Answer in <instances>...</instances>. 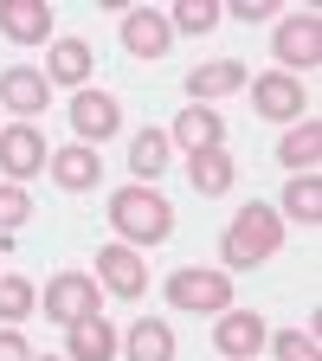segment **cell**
<instances>
[{
  "mask_svg": "<svg viewBox=\"0 0 322 361\" xmlns=\"http://www.w3.org/2000/svg\"><path fill=\"white\" fill-rule=\"evenodd\" d=\"M168 45H174V26H168V13H155V7H129L123 13V52L129 59H168Z\"/></svg>",
  "mask_w": 322,
  "mask_h": 361,
  "instance_id": "cell-11",
  "label": "cell"
},
{
  "mask_svg": "<svg viewBox=\"0 0 322 361\" xmlns=\"http://www.w3.org/2000/svg\"><path fill=\"white\" fill-rule=\"evenodd\" d=\"M278 245H284L278 207L245 200V207L233 213V226H225V239H219V271H258L264 258H278Z\"/></svg>",
  "mask_w": 322,
  "mask_h": 361,
  "instance_id": "cell-1",
  "label": "cell"
},
{
  "mask_svg": "<svg viewBox=\"0 0 322 361\" xmlns=\"http://www.w3.org/2000/svg\"><path fill=\"white\" fill-rule=\"evenodd\" d=\"M123 336L110 329V316H84V323L65 329V361H116Z\"/></svg>",
  "mask_w": 322,
  "mask_h": 361,
  "instance_id": "cell-15",
  "label": "cell"
},
{
  "mask_svg": "<svg viewBox=\"0 0 322 361\" xmlns=\"http://www.w3.org/2000/svg\"><path fill=\"white\" fill-rule=\"evenodd\" d=\"M252 71L239 65V59H206V65H194L187 71V97L194 104H213V97H225V90H239Z\"/></svg>",
  "mask_w": 322,
  "mask_h": 361,
  "instance_id": "cell-19",
  "label": "cell"
},
{
  "mask_svg": "<svg viewBox=\"0 0 322 361\" xmlns=\"http://www.w3.org/2000/svg\"><path fill=\"white\" fill-rule=\"evenodd\" d=\"M90 39H52V52H45V84H71V90H84L90 84Z\"/></svg>",
  "mask_w": 322,
  "mask_h": 361,
  "instance_id": "cell-17",
  "label": "cell"
},
{
  "mask_svg": "<svg viewBox=\"0 0 322 361\" xmlns=\"http://www.w3.org/2000/svg\"><path fill=\"white\" fill-rule=\"evenodd\" d=\"M213 348L225 355V361H252L258 348H264V316L258 310H219V323H213Z\"/></svg>",
  "mask_w": 322,
  "mask_h": 361,
  "instance_id": "cell-12",
  "label": "cell"
},
{
  "mask_svg": "<svg viewBox=\"0 0 322 361\" xmlns=\"http://www.w3.org/2000/svg\"><path fill=\"white\" fill-rule=\"evenodd\" d=\"M45 161H52V149H45V135L32 123H7L0 129V174H7L13 188H26L32 174H45Z\"/></svg>",
  "mask_w": 322,
  "mask_h": 361,
  "instance_id": "cell-6",
  "label": "cell"
},
{
  "mask_svg": "<svg viewBox=\"0 0 322 361\" xmlns=\"http://www.w3.org/2000/svg\"><path fill=\"white\" fill-rule=\"evenodd\" d=\"M168 142H180L187 155H200V149H225V116L206 110V104H194V110H180V116H174Z\"/></svg>",
  "mask_w": 322,
  "mask_h": 361,
  "instance_id": "cell-16",
  "label": "cell"
},
{
  "mask_svg": "<svg viewBox=\"0 0 322 361\" xmlns=\"http://www.w3.org/2000/svg\"><path fill=\"white\" fill-rule=\"evenodd\" d=\"M271 52H278V71L297 78V71H316L322 65V13H290L278 20V32H271Z\"/></svg>",
  "mask_w": 322,
  "mask_h": 361,
  "instance_id": "cell-4",
  "label": "cell"
},
{
  "mask_svg": "<svg viewBox=\"0 0 322 361\" xmlns=\"http://www.w3.org/2000/svg\"><path fill=\"white\" fill-rule=\"evenodd\" d=\"M110 226H116L123 245L142 252V245H161V239L174 233V207H168V194L142 188V180H129V188L110 194Z\"/></svg>",
  "mask_w": 322,
  "mask_h": 361,
  "instance_id": "cell-2",
  "label": "cell"
},
{
  "mask_svg": "<svg viewBox=\"0 0 322 361\" xmlns=\"http://www.w3.org/2000/svg\"><path fill=\"white\" fill-rule=\"evenodd\" d=\"M45 174L58 180L65 194H90L104 180V161H97V149H84V142H71V149H52V161H45Z\"/></svg>",
  "mask_w": 322,
  "mask_h": 361,
  "instance_id": "cell-14",
  "label": "cell"
},
{
  "mask_svg": "<svg viewBox=\"0 0 322 361\" xmlns=\"http://www.w3.org/2000/svg\"><path fill=\"white\" fill-rule=\"evenodd\" d=\"M264 342H271V355H278V361H322L316 329H278V336H264Z\"/></svg>",
  "mask_w": 322,
  "mask_h": 361,
  "instance_id": "cell-26",
  "label": "cell"
},
{
  "mask_svg": "<svg viewBox=\"0 0 322 361\" xmlns=\"http://www.w3.org/2000/svg\"><path fill=\"white\" fill-rule=\"evenodd\" d=\"M284 0H219V13H233V20H245V26H258V20H271Z\"/></svg>",
  "mask_w": 322,
  "mask_h": 361,
  "instance_id": "cell-28",
  "label": "cell"
},
{
  "mask_svg": "<svg viewBox=\"0 0 322 361\" xmlns=\"http://www.w3.org/2000/svg\"><path fill=\"white\" fill-rule=\"evenodd\" d=\"M26 219H32V194L13 188V180H0V233H20Z\"/></svg>",
  "mask_w": 322,
  "mask_h": 361,
  "instance_id": "cell-27",
  "label": "cell"
},
{
  "mask_svg": "<svg viewBox=\"0 0 322 361\" xmlns=\"http://www.w3.org/2000/svg\"><path fill=\"white\" fill-rule=\"evenodd\" d=\"M0 361H32V342L20 329H0Z\"/></svg>",
  "mask_w": 322,
  "mask_h": 361,
  "instance_id": "cell-29",
  "label": "cell"
},
{
  "mask_svg": "<svg viewBox=\"0 0 322 361\" xmlns=\"http://www.w3.org/2000/svg\"><path fill=\"white\" fill-rule=\"evenodd\" d=\"M252 104H258V116H271V123H303V116H309L303 78H284V71L252 78Z\"/></svg>",
  "mask_w": 322,
  "mask_h": 361,
  "instance_id": "cell-8",
  "label": "cell"
},
{
  "mask_svg": "<svg viewBox=\"0 0 322 361\" xmlns=\"http://www.w3.org/2000/svg\"><path fill=\"white\" fill-rule=\"evenodd\" d=\"M32 361H65V355H32Z\"/></svg>",
  "mask_w": 322,
  "mask_h": 361,
  "instance_id": "cell-30",
  "label": "cell"
},
{
  "mask_svg": "<svg viewBox=\"0 0 322 361\" xmlns=\"http://www.w3.org/2000/svg\"><path fill=\"white\" fill-rule=\"evenodd\" d=\"M187 180H194V194H200V200H219V194H233L239 161L225 155V149H200V155H187Z\"/></svg>",
  "mask_w": 322,
  "mask_h": 361,
  "instance_id": "cell-18",
  "label": "cell"
},
{
  "mask_svg": "<svg viewBox=\"0 0 322 361\" xmlns=\"http://www.w3.org/2000/svg\"><path fill=\"white\" fill-rule=\"evenodd\" d=\"M278 161H284L290 174H316V161H322V123H316V116H303L284 142H278Z\"/></svg>",
  "mask_w": 322,
  "mask_h": 361,
  "instance_id": "cell-21",
  "label": "cell"
},
{
  "mask_svg": "<svg viewBox=\"0 0 322 361\" xmlns=\"http://www.w3.org/2000/svg\"><path fill=\"white\" fill-rule=\"evenodd\" d=\"M219 20H225V13H219V0H174V13H168V26H174V32H194V39H200V32H213Z\"/></svg>",
  "mask_w": 322,
  "mask_h": 361,
  "instance_id": "cell-25",
  "label": "cell"
},
{
  "mask_svg": "<svg viewBox=\"0 0 322 361\" xmlns=\"http://www.w3.org/2000/svg\"><path fill=\"white\" fill-rule=\"evenodd\" d=\"M168 129H135L129 135V168H135V180H142V188H155V174L168 168Z\"/></svg>",
  "mask_w": 322,
  "mask_h": 361,
  "instance_id": "cell-22",
  "label": "cell"
},
{
  "mask_svg": "<svg viewBox=\"0 0 322 361\" xmlns=\"http://www.w3.org/2000/svg\"><path fill=\"white\" fill-rule=\"evenodd\" d=\"M168 303L187 310V316H219V310H233V271L180 264L174 278H168Z\"/></svg>",
  "mask_w": 322,
  "mask_h": 361,
  "instance_id": "cell-3",
  "label": "cell"
},
{
  "mask_svg": "<svg viewBox=\"0 0 322 361\" xmlns=\"http://www.w3.org/2000/svg\"><path fill=\"white\" fill-rule=\"evenodd\" d=\"M32 303H39L32 278H20V271H0V329H20L26 316H32Z\"/></svg>",
  "mask_w": 322,
  "mask_h": 361,
  "instance_id": "cell-24",
  "label": "cell"
},
{
  "mask_svg": "<svg viewBox=\"0 0 322 361\" xmlns=\"http://www.w3.org/2000/svg\"><path fill=\"white\" fill-rule=\"evenodd\" d=\"M123 355L129 361H174V329L161 316H135L129 336H123Z\"/></svg>",
  "mask_w": 322,
  "mask_h": 361,
  "instance_id": "cell-20",
  "label": "cell"
},
{
  "mask_svg": "<svg viewBox=\"0 0 322 361\" xmlns=\"http://www.w3.org/2000/svg\"><path fill=\"white\" fill-rule=\"evenodd\" d=\"M45 316L52 323H84V316H104V290H97V278L90 271H58L52 284H45Z\"/></svg>",
  "mask_w": 322,
  "mask_h": 361,
  "instance_id": "cell-5",
  "label": "cell"
},
{
  "mask_svg": "<svg viewBox=\"0 0 322 361\" xmlns=\"http://www.w3.org/2000/svg\"><path fill=\"white\" fill-rule=\"evenodd\" d=\"M97 290H110V297H142L149 290V264H142V252L135 245H104L97 252Z\"/></svg>",
  "mask_w": 322,
  "mask_h": 361,
  "instance_id": "cell-9",
  "label": "cell"
},
{
  "mask_svg": "<svg viewBox=\"0 0 322 361\" xmlns=\"http://www.w3.org/2000/svg\"><path fill=\"white\" fill-rule=\"evenodd\" d=\"M278 219L322 226V180H316V174H290V188H284V200H278Z\"/></svg>",
  "mask_w": 322,
  "mask_h": 361,
  "instance_id": "cell-23",
  "label": "cell"
},
{
  "mask_svg": "<svg viewBox=\"0 0 322 361\" xmlns=\"http://www.w3.org/2000/svg\"><path fill=\"white\" fill-rule=\"evenodd\" d=\"M45 104H52V84H45L39 65H7L0 71V110H13L20 123H32Z\"/></svg>",
  "mask_w": 322,
  "mask_h": 361,
  "instance_id": "cell-10",
  "label": "cell"
},
{
  "mask_svg": "<svg viewBox=\"0 0 322 361\" xmlns=\"http://www.w3.org/2000/svg\"><path fill=\"white\" fill-rule=\"evenodd\" d=\"M71 129H78V142H110V135L123 129V104L110 97V90H71Z\"/></svg>",
  "mask_w": 322,
  "mask_h": 361,
  "instance_id": "cell-7",
  "label": "cell"
},
{
  "mask_svg": "<svg viewBox=\"0 0 322 361\" xmlns=\"http://www.w3.org/2000/svg\"><path fill=\"white\" fill-rule=\"evenodd\" d=\"M0 32L13 45H52V7L45 0H0Z\"/></svg>",
  "mask_w": 322,
  "mask_h": 361,
  "instance_id": "cell-13",
  "label": "cell"
}]
</instances>
